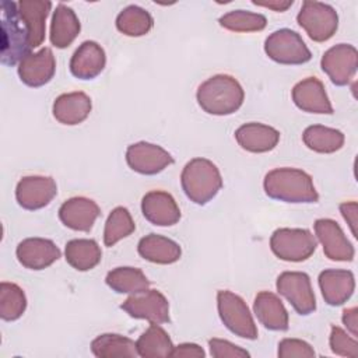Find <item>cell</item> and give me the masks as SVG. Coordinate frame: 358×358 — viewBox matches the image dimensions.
Instances as JSON below:
<instances>
[{"label": "cell", "instance_id": "25", "mask_svg": "<svg viewBox=\"0 0 358 358\" xmlns=\"http://www.w3.org/2000/svg\"><path fill=\"white\" fill-rule=\"evenodd\" d=\"M81 24L74 10L69 6L59 3L52 15L49 39L55 48L64 49L70 46L78 36Z\"/></svg>", "mask_w": 358, "mask_h": 358}, {"label": "cell", "instance_id": "34", "mask_svg": "<svg viewBox=\"0 0 358 358\" xmlns=\"http://www.w3.org/2000/svg\"><path fill=\"white\" fill-rule=\"evenodd\" d=\"M134 229H136V224L129 210L122 206L115 207L108 215V220L105 222V229H103L105 246L108 248L115 246L119 241L131 235Z\"/></svg>", "mask_w": 358, "mask_h": 358}, {"label": "cell", "instance_id": "43", "mask_svg": "<svg viewBox=\"0 0 358 358\" xmlns=\"http://www.w3.org/2000/svg\"><path fill=\"white\" fill-rule=\"evenodd\" d=\"M255 6H259V7H266V8H270L273 11H285L288 10L294 1L292 0H288V1H282V0H273V1H256L253 0L252 1Z\"/></svg>", "mask_w": 358, "mask_h": 358}, {"label": "cell", "instance_id": "23", "mask_svg": "<svg viewBox=\"0 0 358 358\" xmlns=\"http://www.w3.org/2000/svg\"><path fill=\"white\" fill-rule=\"evenodd\" d=\"M253 312L266 329L271 331H285L289 326L288 312L282 301L270 291H260L253 302Z\"/></svg>", "mask_w": 358, "mask_h": 358}, {"label": "cell", "instance_id": "13", "mask_svg": "<svg viewBox=\"0 0 358 358\" xmlns=\"http://www.w3.org/2000/svg\"><path fill=\"white\" fill-rule=\"evenodd\" d=\"M57 194V185L52 176L29 175L21 178L15 187L17 203L29 211L46 207Z\"/></svg>", "mask_w": 358, "mask_h": 358}, {"label": "cell", "instance_id": "31", "mask_svg": "<svg viewBox=\"0 0 358 358\" xmlns=\"http://www.w3.org/2000/svg\"><path fill=\"white\" fill-rule=\"evenodd\" d=\"M136 345L138 355L143 358L171 357L175 347L169 334L155 323H151V326L138 337Z\"/></svg>", "mask_w": 358, "mask_h": 358}, {"label": "cell", "instance_id": "14", "mask_svg": "<svg viewBox=\"0 0 358 358\" xmlns=\"http://www.w3.org/2000/svg\"><path fill=\"white\" fill-rule=\"evenodd\" d=\"M315 234L323 246L324 256L333 262H352L355 250L341 227L331 218L315 221Z\"/></svg>", "mask_w": 358, "mask_h": 358}, {"label": "cell", "instance_id": "35", "mask_svg": "<svg viewBox=\"0 0 358 358\" xmlns=\"http://www.w3.org/2000/svg\"><path fill=\"white\" fill-rule=\"evenodd\" d=\"M27 309V296L21 287L14 282L3 281L0 284V317L6 322H14L22 316Z\"/></svg>", "mask_w": 358, "mask_h": 358}, {"label": "cell", "instance_id": "11", "mask_svg": "<svg viewBox=\"0 0 358 358\" xmlns=\"http://www.w3.org/2000/svg\"><path fill=\"white\" fill-rule=\"evenodd\" d=\"M130 317L144 319L150 323L162 324L168 323L169 319V302L162 292L158 289H147L141 294L130 295L122 305Z\"/></svg>", "mask_w": 358, "mask_h": 358}, {"label": "cell", "instance_id": "4", "mask_svg": "<svg viewBox=\"0 0 358 358\" xmlns=\"http://www.w3.org/2000/svg\"><path fill=\"white\" fill-rule=\"evenodd\" d=\"M180 185L190 201L204 206L221 190L222 176L217 165L210 159L193 158L180 173Z\"/></svg>", "mask_w": 358, "mask_h": 358}, {"label": "cell", "instance_id": "42", "mask_svg": "<svg viewBox=\"0 0 358 358\" xmlns=\"http://www.w3.org/2000/svg\"><path fill=\"white\" fill-rule=\"evenodd\" d=\"M343 323L352 337L358 336V309L355 306L343 310Z\"/></svg>", "mask_w": 358, "mask_h": 358}, {"label": "cell", "instance_id": "22", "mask_svg": "<svg viewBox=\"0 0 358 358\" xmlns=\"http://www.w3.org/2000/svg\"><path fill=\"white\" fill-rule=\"evenodd\" d=\"M235 138L241 148L249 152L262 154L275 148L280 141V131L268 124L250 122L236 129Z\"/></svg>", "mask_w": 358, "mask_h": 358}, {"label": "cell", "instance_id": "2", "mask_svg": "<svg viewBox=\"0 0 358 358\" xmlns=\"http://www.w3.org/2000/svg\"><path fill=\"white\" fill-rule=\"evenodd\" d=\"M196 99L206 113L227 116L235 113L242 106L245 92L232 76L215 74L199 85Z\"/></svg>", "mask_w": 358, "mask_h": 358}, {"label": "cell", "instance_id": "8", "mask_svg": "<svg viewBox=\"0 0 358 358\" xmlns=\"http://www.w3.org/2000/svg\"><path fill=\"white\" fill-rule=\"evenodd\" d=\"M296 22L312 41L326 42L338 28V14L330 4L306 0L296 15Z\"/></svg>", "mask_w": 358, "mask_h": 358}, {"label": "cell", "instance_id": "28", "mask_svg": "<svg viewBox=\"0 0 358 358\" xmlns=\"http://www.w3.org/2000/svg\"><path fill=\"white\" fill-rule=\"evenodd\" d=\"M64 256L73 268L88 271L99 264L102 252L94 239H71L66 243Z\"/></svg>", "mask_w": 358, "mask_h": 358}, {"label": "cell", "instance_id": "39", "mask_svg": "<svg viewBox=\"0 0 358 358\" xmlns=\"http://www.w3.org/2000/svg\"><path fill=\"white\" fill-rule=\"evenodd\" d=\"M208 347H210V354L214 358H249L250 357V354L246 350L241 348L239 345H235L228 340L210 338Z\"/></svg>", "mask_w": 358, "mask_h": 358}, {"label": "cell", "instance_id": "24", "mask_svg": "<svg viewBox=\"0 0 358 358\" xmlns=\"http://www.w3.org/2000/svg\"><path fill=\"white\" fill-rule=\"evenodd\" d=\"M92 109L91 98L81 91L67 92L59 95L53 102L55 119L67 126H76L83 123Z\"/></svg>", "mask_w": 358, "mask_h": 358}, {"label": "cell", "instance_id": "10", "mask_svg": "<svg viewBox=\"0 0 358 358\" xmlns=\"http://www.w3.org/2000/svg\"><path fill=\"white\" fill-rule=\"evenodd\" d=\"M320 67L334 85L344 87L357 73L358 52L350 43L334 45L323 53Z\"/></svg>", "mask_w": 358, "mask_h": 358}, {"label": "cell", "instance_id": "7", "mask_svg": "<svg viewBox=\"0 0 358 358\" xmlns=\"http://www.w3.org/2000/svg\"><path fill=\"white\" fill-rule=\"evenodd\" d=\"M264 52L273 62L285 66L303 64L312 59V53L301 35L289 28L271 32L264 41Z\"/></svg>", "mask_w": 358, "mask_h": 358}, {"label": "cell", "instance_id": "19", "mask_svg": "<svg viewBox=\"0 0 358 358\" xmlns=\"http://www.w3.org/2000/svg\"><path fill=\"white\" fill-rule=\"evenodd\" d=\"M291 95L295 106L303 112L320 115H331L334 112L323 83L316 77H308L296 83Z\"/></svg>", "mask_w": 358, "mask_h": 358}, {"label": "cell", "instance_id": "27", "mask_svg": "<svg viewBox=\"0 0 358 358\" xmlns=\"http://www.w3.org/2000/svg\"><path fill=\"white\" fill-rule=\"evenodd\" d=\"M52 8L48 0H20L18 10L29 31L32 49L42 45L46 31V18Z\"/></svg>", "mask_w": 358, "mask_h": 358}, {"label": "cell", "instance_id": "40", "mask_svg": "<svg viewBox=\"0 0 358 358\" xmlns=\"http://www.w3.org/2000/svg\"><path fill=\"white\" fill-rule=\"evenodd\" d=\"M171 357H176V358H204L206 352L200 345H197L194 343H182V344L173 347V351H172Z\"/></svg>", "mask_w": 358, "mask_h": 358}, {"label": "cell", "instance_id": "5", "mask_svg": "<svg viewBox=\"0 0 358 358\" xmlns=\"http://www.w3.org/2000/svg\"><path fill=\"white\" fill-rule=\"evenodd\" d=\"M317 246L316 236L305 228H278L270 238L271 252L284 262H303Z\"/></svg>", "mask_w": 358, "mask_h": 358}, {"label": "cell", "instance_id": "6", "mask_svg": "<svg viewBox=\"0 0 358 358\" xmlns=\"http://www.w3.org/2000/svg\"><path fill=\"white\" fill-rule=\"evenodd\" d=\"M218 315L224 326L238 337L256 340L257 327L246 302L236 294L222 289L217 294Z\"/></svg>", "mask_w": 358, "mask_h": 358}, {"label": "cell", "instance_id": "38", "mask_svg": "<svg viewBox=\"0 0 358 358\" xmlns=\"http://www.w3.org/2000/svg\"><path fill=\"white\" fill-rule=\"evenodd\" d=\"M280 358H292V357H302V358H312L315 357V350L303 340L299 338H284L278 343Z\"/></svg>", "mask_w": 358, "mask_h": 358}, {"label": "cell", "instance_id": "18", "mask_svg": "<svg viewBox=\"0 0 358 358\" xmlns=\"http://www.w3.org/2000/svg\"><path fill=\"white\" fill-rule=\"evenodd\" d=\"M99 215V206L94 200L83 196L66 200L59 208V218L62 224L73 231L80 232L91 231Z\"/></svg>", "mask_w": 358, "mask_h": 358}, {"label": "cell", "instance_id": "33", "mask_svg": "<svg viewBox=\"0 0 358 358\" xmlns=\"http://www.w3.org/2000/svg\"><path fill=\"white\" fill-rule=\"evenodd\" d=\"M154 20L151 14L138 6H127L116 17V28L126 36H143L151 31Z\"/></svg>", "mask_w": 358, "mask_h": 358}, {"label": "cell", "instance_id": "20", "mask_svg": "<svg viewBox=\"0 0 358 358\" xmlns=\"http://www.w3.org/2000/svg\"><path fill=\"white\" fill-rule=\"evenodd\" d=\"M319 287L327 305L340 306L352 296L355 278L350 270L327 268L319 274Z\"/></svg>", "mask_w": 358, "mask_h": 358}, {"label": "cell", "instance_id": "15", "mask_svg": "<svg viewBox=\"0 0 358 358\" xmlns=\"http://www.w3.org/2000/svg\"><path fill=\"white\" fill-rule=\"evenodd\" d=\"M20 80L32 88H39L48 84L56 73V59L49 48L28 55L18 64Z\"/></svg>", "mask_w": 358, "mask_h": 358}, {"label": "cell", "instance_id": "26", "mask_svg": "<svg viewBox=\"0 0 358 358\" xmlns=\"http://www.w3.org/2000/svg\"><path fill=\"white\" fill-rule=\"evenodd\" d=\"M137 252L143 259L157 264H172L182 256L179 243L158 234L143 236L138 241Z\"/></svg>", "mask_w": 358, "mask_h": 358}, {"label": "cell", "instance_id": "36", "mask_svg": "<svg viewBox=\"0 0 358 358\" xmlns=\"http://www.w3.org/2000/svg\"><path fill=\"white\" fill-rule=\"evenodd\" d=\"M220 25L232 32H259L267 25V18L260 13L232 10L218 20Z\"/></svg>", "mask_w": 358, "mask_h": 358}, {"label": "cell", "instance_id": "29", "mask_svg": "<svg viewBox=\"0 0 358 358\" xmlns=\"http://www.w3.org/2000/svg\"><path fill=\"white\" fill-rule=\"evenodd\" d=\"M106 285L117 294L136 295L150 288V281L145 274L136 267H116L105 277Z\"/></svg>", "mask_w": 358, "mask_h": 358}, {"label": "cell", "instance_id": "16", "mask_svg": "<svg viewBox=\"0 0 358 358\" xmlns=\"http://www.w3.org/2000/svg\"><path fill=\"white\" fill-rule=\"evenodd\" d=\"M21 266L29 270H43L52 266L62 256L60 249L50 239L27 238L15 249Z\"/></svg>", "mask_w": 358, "mask_h": 358}, {"label": "cell", "instance_id": "37", "mask_svg": "<svg viewBox=\"0 0 358 358\" xmlns=\"http://www.w3.org/2000/svg\"><path fill=\"white\" fill-rule=\"evenodd\" d=\"M329 344H330V350L336 355L350 357V358L358 357V343H357L355 337L348 336L338 326H331Z\"/></svg>", "mask_w": 358, "mask_h": 358}, {"label": "cell", "instance_id": "12", "mask_svg": "<svg viewBox=\"0 0 358 358\" xmlns=\"http://www.w3.org/2000/svg\"><path fill=\"white\" fill-rule=\"evenodd\" d=\"M126 162L137 173L157 175L173 164V158L161 145L138 141L127 147Z\"/></svg>", "mask_w": 358, "mask_h": 358}, {"label": "cell", "instance_id": "21", "mask_svg": "<svg viewBox=\"0 0 358 358\" xmlns=\"http://www.w3.org/2000/svg\"><path fill=\"white\" fill-rule=\"evenodd\" d=\"M106 64V55L102 46L94 41L83 42L70 59V71L78 80H94Z\"/></svg>", "mask_w": 358, "mask_h": 358}, {"label": "cell", "instance_id": "30", "mask_svg": "<svg viewBox=\"0 0 358 358\" xmlns=\"http://www.w3.org/2000/svg\"><path fill=\"white\" fill-rule=\"evenodd\" d=\"M305 145L319 154H333L344 145L343 131L323 124L308 126L302 133Z\"/></svg>", "mask_w": 358, "mask_h": 358}, {"label": "cell", "instance_id": "32", "mask_svg": "<svg viewBox=\"0 0 358 358\" xmlns=\"http://www.w3.org/2000/svg\"><path fill=\"white\" fill-rule=\"evenodd\" d=\"M91 351L98 358H120V357H137L136 343L124 336L106 333L101 334L91 343Z\"/></svg>", "mask_w": 358, "mask_h": 358}, {"label": "cell", "instance_id": "9", "mask_svg": "<svg viewBox=\"0 0 358 358\" xmlns=\"http://www.w3.org/2000/svg\"><path fill=\"white\" fill-rule=\"evenodd\" d=\"M275 288L298 315L308 316L316 310V298L306 273L284 271L277 277Z\"/></svg>", "mask_w": 358, "mask_h": 358}, {"label": "cell", "instance_id": "1", "mask_svg": "<svg viewBox=\"0 0 358 358\" xmlns=\"http://www.w3.org/2000/svg\"><path fill=\"white\" fill-rule=\"evenodd\" d=\"M263 187L266 194L284 203H317L319 194L312 176L296 168H275L264 176Z\"/></svg>", "mask_w": 358, "mask_h": 358}, {"label": "cell", "instance_id": "3", "mask_svg": "<svg viewBox=\"0 0 358 358\" xmlns=\"http://www.w3.org/2000/svg\"><path fill=\"white\" fill-rule=\"evenodd\" d=\"M1 8V43L0 60L1 64L13 67L31 55L32 45L29 31L20 14L18 3L3 0Z\"/></svg>", "mask_w": 358, "mask_h": 358}, {"label": "cell", "instance_id": "17", "mask_svg": "<svg viewBox=\"0 0 358 358\" xmlns=\"http://www.w3.org/2000/svg\"><path fill=\"white\" fill-rule=\"evenodd\" d=\"M144 218L157 227H172L180 220V210L172 194L164 190H151L141 200Z\"/></svg>", "mask_w": 358, "mask_h": 358}, {"label": "cell", "instance_id": "41", "mask_svg": "<svg viewBox=\"0 0 358 358\" xmlns=\"http://www.w3.org/2000/svg\"><path fill=\"white\" fill-rule=\"evenodd\" d=\"M340 211L343 218L347 221V224L350 225V229L352 232L354 236H357V231H355V225H357V213H358V204L355 201H347V203H341L340 204Z\"/></svg>", "mask_w": 358, "mask_h": 358}]
</instances>
